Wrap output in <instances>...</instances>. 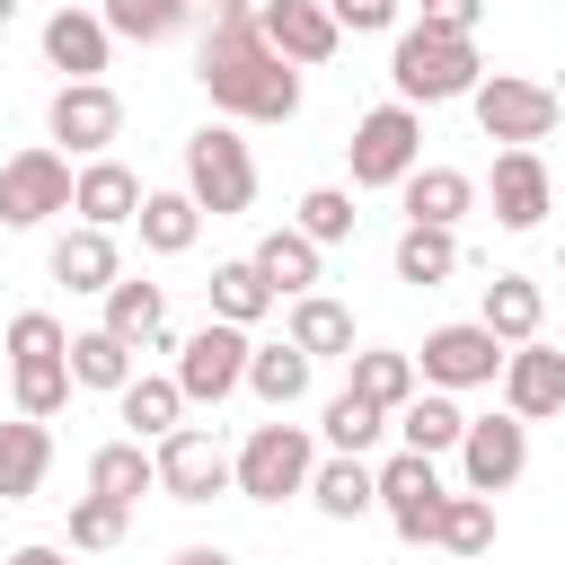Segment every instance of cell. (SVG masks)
I'll return each mask as SVG.
<instances>
[{
    "instance_id": "23",
    "label": "cell",
    "mask_w": 565,
    "mask_h": 565,
    "mask_svg": "<svg viewBox=\"0 0 565 565\" xmlns=\"http://www.w3.org/2000/svg\"><path fill=\"white\" fill-rule=\"evenodd\" d=\"M539 318H547V300H539V282H530V274H494V282H486L477 327H486L494 344H530V335H539Z\"/></svg>"
},
{
    "instance_id": "3",
    "label": "cell",
    "mask_w": 565,
    "mask_h": 565,
    "mask_svg": "<svg viewBox=\"0 0 565 565\" xmlns=\"http://www.w3.org/2000/svg\"><path fill=\"white\" fill-rule=\"evenodd\" d=\"M185 194L212 212V221H238L256 203V150L238 141V124H203L185 141Z\"/></svg>"
},
{
    "instance_id": "25",
    "label": "cell",
    "mask_w": 565,
    "mask_h": 565,
    "mask_svg": "<svg viewBox=\"0 0 565 565\" xmlns=\"http://www.w3.org/2000/svg\"><path fill=\"white\" fill-rule=\"evenodd\" d=\"M44 468H53V433H44L35 415L0 424V503H26V494L44 486Z\"/></svg>"
},
{
    "instance_id": "18",
    "label": "cell",
    "mask_w": 565,
    "mask_h": 565,
    "mask_svg": "<svg viewBox=\"0 0 565 565\" xmlns=\"http://www.w3.org/2000/svg\"><path fill=\"white\" fill-rule=\"evenodd\" d=\"M97 300H106V335H124L132 353H177V344H168V291H159V282L115 274Z\"/></svg>"
},
{
    "instance_id": "46",
    "label": "cell",
    "mask_w": 565,
    "mask_h": 565,
    "mask_svg": "<svg viewBox=\"0 0 565 565\" xmlns=\"http://www.w3.org/2000/svg\"><path fill=\"white\" fill-rule=\"evenodd\" d=\"M168 565H230V547H177Z\"/></svg>"
},
{
    "instance_id": "33",
    "label": "cell",
    "mask_w": 565,
    "mask_h": 565,
    "mask_svg": "<svg viewBox=\"0 0 565 565\" xmlns=\"http://www.w3.org/2000/svg\"><path fill=\"white\" fill-rule=\"evenodd\" d=\"M203 300H212V318H230V327H256L265 309H274V282L238 256V265H212V282H203Z\"/></svg>"
},
{
    "instance_id": "5",
    "label": "cell",
    "mask_w": 565,
    "mask_h": 565,
    "mask_svg": "<svg viewBox=\"0 0 565 565\" xmlns=\"http://www.w3.org/2000/svg\"><path fill=\"white\" fill-rule=\"evenodd\" d=\"M468 106H477V132L486 141H503V150H539L547 132H556V88L547 79H521V71H494V79H477L468 88Z\"/></svg>"
},
{
    "instance_id": "50",
    "label": "cell",
    "mask_w": 565,
    "mask_h": 565,
    "mask_svg": "<svg viewBox=\"0 0 565 565\" xmlns=\"http://www.w3.org/2000/svg\"><path fill=\"white\" fill-rule=\"evenodd\" d=\"M556 265H565V247H556Z\"/></svg>"
},
{
    "instance_id": "9",
    "label": "cell",
    "mask_w": 565,
    "mask_h": 565,
    "mask_svg": "<svg viewBox=\"0 0 565 565\" xmlns=\"http://www.w3.org/2000/svg\"><path fill=\"white\" fill-rule=\"evenodd\" d=\"M521 468H530V424L503 406V415H468V433H459V477H468V494H503V486H521Z\"/></svg>"
},
{
    "instance_id": "48",
    "label": "cell",
    "mask_w": 565,
    "mask_h": 565,
    "mask_svg": "<svg viewBox=\"0 0 565 565\" xmlns=\"http://www.w3.org/2000/svg\"><path fill=\"white\" fill-rule=\"evenodd\" d=\"M9 18H18V0H0V26H9Z\"/></svg>"
},
{
    "instance_id": "42",
    "label": "cell",
    "mask_w": 565,
    "mask_h": 565,
    "mask_svg": "<svg viewBox=\"0 0 565 565\" xmlns=\"http://www.w3.org/2000/svg\"><path fill=\"white\" fill-rule=\"evenodd\" d=\"M53 353H71L62 318H53V309H18V318H9V362H53Z\"/></svg>"
},
{
    "instance_id": "35",
    "label": "cell",
    "mask_w": 565,
    "mask_h": 565,
    "mask_svg": "<svg viewBox=\"0 0 565 565\" xmlns=\"http://www.w3.org/2000/svg\"><path fill=\"white\" fill-rule=\"evenodd\" d=\"M132 380V344L124 335H106V327H88V335H71V388H124Z\"/></svg>"
},
{
    "instance_id": "7",
    "label": "cell",
    "mask_w": 565,
    "mask_h": 565,
    "mask_svg": "<svg viewBox=\"0 0 565 565\" xmlns=\"http://www.w3.org/2000/svg\"><path fill=\"white\" fill-rule=\"evenodd\" d=\"M353 185H397L415 159H424V115L406 106V97H388V106H371L362 124H353Z\"/></svg>"
},
{
    "instance_id": "17",
    "label": "cell",
    "mask_w": 565,
    "mask_h": 565,
    "mask_svg": "<svg viewBox=\"0 0 565 565\" xmlns=\"http://www.w3.org/2000/svg\"><path fill=\"white\" fill-rule=\"evenodd\" d=\"M141 194H150V185H141L124 159H106V150H97V159L71 177V212H79L88 230H124V221L141 212Z\"/></svg>"
},
{
    "instance_id": "20",
    "label": "cell",
    "mask_w": 565,
    "mask_h": 565,
    "mask_svg": "<svg viewBox=\"0 0 565 565\" xmlns=\"http://www.w3.org/2000/svg\"><path fill=\"white\" fill-rule=\"evenodd\" d=\"M397 194H406V221H433V230H459L468 221V203H477V177L468 168H406L397 177Z\"/></svg>"
},
{
    "instance_id": "38",
    "label": "cell",
    "mask_w": 565,
    "mask_h": 565,
    "mask_svg": "<svg viewBox=\"0 0 565 565\" xmlns=\"http://www.w3.org/2000/svg\"><path fill=\"white\" fill-rule=\"evenodd\" d=\"M185 9H194V0H106L97 18H106V35H132V44H168V35L185 26Z\"/></svg>"
},
{
    "instance_id": "6",
    "label": "cell",
    "mask_w": 565,
    "mask_h": 565,
    "mask_svg": "<svg viewBox=\"0 0 565 565\" xmlns=\"http://www.w3.org/2000/svg\"><path fill=\"white\" fill-rule=\"evenodd\" d=\"M168 380L185 388V406H221V397H238V380H247V327L203 318V327L177 344V371H168Z\"/></svg>"
},
{
    "instance_id": "49",
    "label": "cell",
    "mask_w": 565,
    "mask_h": 565,
    "mask_svg": "<svg viewBox=\"0 0 565 565\" xmlns=\"http://www.w3.org/2000/svg\"><path fill=\"white\" fill-rule=\"evenodd\" d=\"M547 88H556V106H565V71H556V79H547Z\"/></svg>"
},
{
    "instance_id": "14",
    "label": "cell",
    "mask_w": 565,
    "mask_h": 565,
    "mask_svg": "<svg viewBox=\"0 0 565 565\" xmlns=\"http://www.w3.org/2000/svg\"><path fill=\"white\" fill-rule=\"evenodd\" d=\"M494 380H503V406H512L521 424L565 415V353H556V344H539V335H530V344H512Z\"/></svg>"
},
{
    "instance_id": "19",
    "label": "cell",
    "mask_w": 565,
    "mask_h": 565,
    "mask_svg": "<svg viewBox=\"0 0 565 565\" xmlns=\"http://www.w3.org/2000/svg\"><path fill=\"white\" fill-rule=\"evenodd\" d=\"M106 44H115V35H106L97 9H53V18H44V62H53L62 79H97V71H106Z\"/></svg>"
},
{
    "instance_id": "13",
    "label": "cell",
    "mask_w": 565,
    "mask_h": 565,
    "mask_svg": "<svg viewBox=\"0 0 565 565\" xmlns=\"http://www.w3.org/2000/svg\"><path fill=\"white\" fill-rule=\"evenodd\" d=\"M44 124H53V141H71V150L97 159V150L124 132V97H115L106 79H62L53 106H44Z\"/></svg>"
},
{
    "instance_id": "16",
    "label": "cell",
    "mask_w": 565,
    "mask_h": 565,
    "mask_svg": "<svg viewBox=\"0 0 565 565\" xmlns=\"http://www.w3.org/2000/svg\"><path fill=\"white\" fill-rule=\"evenodd\" d=\"M256 35H265L291 71H309V62H327V53L344 44V26H335V9H327V0H274V9L256 18Z\"/></svg>"
},
{
    "instance_id": "34",
    "label": "cell",
    "mask_w": 565,
    "mask_h": 565,
    "mask_svg": "<svg viewBox=\"0 0 565 565\" xmlns=\"http://www.w3.org/2000/svg\"><path fill=\"white\" fill-rule=\"evenodd\" d=\"M159 486V459L141 450V441H106L97 459H88V494H115V503H141Z\"/></svg>"
},
{
    "instance_id": "8",
    "label": "cell",
    "mask_w": 565,
    "mask_h": 565,
    "mask_svg": "<svg viewBox=\"0 0 565 565\" xmlns=\"http://www.w3.org/2000/svg\"><path fill=\"white\" fill-rule=\"evenodd\" d=\"M371 486H380V512H388V530H397L406 547H424V539H433V521H441V503H450L441 468H433L424 450H397L388 468H371Z\"/></svg>"
},
{
    "instance_id": "47",
    "label": "cell",
    "mask_w": 565,
    "mask_h": 565,
    "mask_svg": "<svg viewBox=\"0 0 565 565\" xmlns=\"http://www.w3.org/2000/svg\"><path fill=\"white\" fill-rule=\"evenodd\" d=\"M9 565H71V556H62V547H18Z\"/></svg>"
},
{
    "instance_id": "29",
    "label": "cell",
    "mask_w": 565,
    "mask_h": 565,
    "mask_svg": "<svg viewBox=\"0 0 565 565\" xmlns=\"http://www.w3.org/2000/svg\"><path fill=\"white\" fill-rule=\"evenodd\" d=\"M397 433H406V450H424V459H441V450H459V433H468V415H459V397H450V388H415V397L397 406Z\"/></svg>"
},
{
    "instance_id": "21",
    "label": "cell",
    "mask_w": 565,
    "mask_h": 565,
    "mask_svg": "<svg viewBox=\"0 0 565 565\" xmlns=\"http://www.w3.org/2000/svg\"><path fill=\"white\" fill-rule=\"evenodd\" d=\"M309 371H318V362L282 335V344H247V380H238V388H256L274 415H291V406L309 397Z\"/></svg>"
},
{
    "instance_id": "26",
    "label": "cell",
    "mask_w": 565,
    "mask_h": 565,
    "mask_svg": "<svg viewBox=\"0 0 565 565\" xmlns=\"http://www.w3.org/2000/svg\"><path fill=\"white\" fill-rule=\"evenodd\" d=\"M132 230H141V247H150V256H185V247L203 238V203H194L185 185H177V194H141Z\"/></svg>"
},
{
    "instance_id": "2",
    "label": "cell",
    "mask_w": 565,
    "mask_h": 565,
    "mask_svg": "<svg viewBox=\"0 0 565 565\" xmlns=\"http://www.w3.org/2000/svg\"><path fill=\"white\" fill-rule=\"evenodd\" d=\"M388 79H397L406 106H450V97H468V88L486 79V62H477V35H450V26H397V44H388Z\"/></svg>"
},
{
    "instance_id": "41",
    "label": "cell",
    "mask_w": 565,
    "mask_h": 565,
    "mask_svg": "<svg viewBox=\"0 0 565 565\" xmlns=\"http://www.w3.org/2000/svg\"><path fill=\"white\" fill-rule=\"evenodd\" d=\"M124 521H132V503H115V494H79L71 503V547H124Z\"/></svg>"
},
{
    "instance_id": "12",
    "label": "cell",
    "mask_w": 565,
    "mask_h": 565,
    "mask_svg": "<svg viewBox=\"0 0 565 565\" xmlns=\"http://www.w3.org/2000/svg\"><path fill=\"white\" fill-rule=\"evenodd\" d=\"M415 371H424V388H494V371H503V344L477 327V318H459V327H433L424 335V353H415Z\"/></svg>"
},
{
    "instance_id": "15",
    "label": "cell",
    "mask_w": 565,
    "mask_h": 565,
    "mask_svg": "<svg viewBox=\"0 0 565 565\" xmlns=\"http://www.w3.org/2000/svg\"><path fill=\"white\" fill-rule=\"evenodd\" d=\"M486 194H494V221H503V230H539V221L556 212V185H547V159H539V150H494Z\"/></svg>"
},
{
    "instance_id": "22",
    "label": "cell",
    "mask_w": 565,
    "mask_h": 565,
    "mask_svg": "<svg viewBox=\"0 0 565 565\" xmlns=\"http://www.w3.org/2000/svg\"><path fill=\"white\" fill-rule=\"evenodd\" d=\"M124 274V256H115V230H62L53 238V282H71V291H106Z\"/></svg>"
},
{
    "instance_id": "10",
    "label": "cell",
    "mask_w": 565,
    "mask_h": 565,
    "mask_svg": "<svg viewBox=\"0 0 565 565\" xmlns=\"http://www.w3.org/2000/svg\"><path fill=\"white\" fill-rule=\"evenodd\" d=\"M159 494L168 503H212V494H230V450H221V433H203V424H177V433H159Z\"/></svg>"
},
{
    "instance_id": "36",
    "label": "cell",
    "mask_w": 565,
    "mask_h": 565,
    "mask_svg": "<svg viewBox=\"0 0 565 565\" xmlns=\"http://www.w3.org/2000/svg\"><path fill=\"white\" fill-rule=\"evenodd\" d=\"M9 388H18V415L53 424V415L71 406V353H53V362H9Z\"/></svg>"
},
{
    "instance_id": "44",
    "label": "cell",
    "mask_w": 565,
    "mask_h": 565,
    "mask_svg": "<svg viewBox=\"0 0 565 565\" xmlns=\"http://www.w3.org/2000/svg\"><path fill=\"white\" fill-rule=\"evenodd\" d=\"M486 0H424V26H450V35H477Z\"/></svg>"
},
{
    "instance_id": "40",
    "label": "cell",
    "mask_w": 565,
    "mask_h": 565,
    "mask_svg": "<svg viewBox=\"0 0 565 565\" xmlns=\"http://www.w3.org/2000/svg\"><path fill=\"white\" fill-rule=\"evenodd\" d=\"M300 238H318V247H335V238H353V194L344 185H309L300 194V221H291Z\"/></svg>"
},
{
    "instance_id": "28",
    "label": "cell",
    "mask_w": 565,
    "mask_h": 565,
    "mask_svg": "<svg viewBox=\"0 0 565 565\" xmlns=\"http://www.w3.org/2000/svg\"><path fill=\"white\" fill-rule=\"evenodd\" d=\"M282 335H291L309 362H335V353H353V309H344V300H327V291H300Z\"/></svg>"
},
{
    "instance_id": "43",
    "label": "cell",
    "mask_w": 565,
    "mask_h": 565,
    "mask_svg": "<svg viewBox=\"0 0 565 565\" xmlns=\"http://www.w3.org/2000/svg\"><path fill=\"white\" fill-rule=\"evenodd\" d=\"M335 9V26H353V35H397V0H327Z\"/></svg>"
},
{
    "instance_id": "27",
    "label": "cell",
    "mask_w": 565,
    "mask_h": 565,
    "mask_svg": "<svg viewBox=\"0 0 565 565\" xmlns=\"http://www.w3.org/2000/svg\"><path fill=\"white\" fill-rule=\"evenodd\" d=\"M247 265L274 282V300H300V291H318V238H300V230H265Z\"/></svg>"
},
{
    "instance_id": "39",
    "label": "cell",
    "mask_w": 565,
    "mask_h": 565,
    "mask_svg": "<svg viewBox=\"0 0 565 565\" xmlns=\"http://www.w3.org/2000/svg\"><path fill=\"white\" fill-rule=\"evenodd\" d=\"M318 433H327V450H353V459H362V450H371V441L388 433V415H380L371 397L335 388V397H327V424H318Z\"/></svg>"
},
{
    "instance_id": "31",
    "label": "cell",
    "mask_w": 565,
    "mask_h": 565,
    "mask_svg": "<svg viewBox=\"0 0 565 565\" xmlns=\"http://www.w3.org/2000/svg\"><path fill=\"white\" fill-rule=\"evenodd\" d=\"M344 362H353V397H371L380 415H397V406L424 388L415 353H388V344H371V353H344Z\"/></svg>"
},
{
    "instance_id": "4",
    "label": "cell",
    "mask_w": 565,
    "mask_h": 565,
    "mask_svg": "<svg viewBox=\"0 0 565 565\" xmlns=\"http://www.w3.org/2000/svg\"><path fill=\"white\" fill-rule=\"evenodd\" d=\"M309 468H318V441L300 433V424H256L247 441H238V459H230V486L247 494V503H282V494H309Z\"/></svg>"
},
{
    "instance_id": "32",
    "label": "cell",
    "mask_w": 565,
    "mask_h": 565,
    "mask_svg": "<svg viewBox=\"0 0 565 565\" xmlns=\"http://www.w3.org/2000/svg\"><path fill=\"white\" fill-rule=\"evenodd\" d=\"M115 406H124L132 441H159V433H177V415H185V388H177V380H150V371H132V380L115 388Z\"/></svg>"
},
{
    "instance_id": "45",
    "label": "cell",
    "mask_w": 565,
    "mask_h": 565,
    "mask_svg": "<svg viewBox=\"0 0 565 565\" xmlns=\"http://www.w3.org/2000/svg\"><path fill=\"white\" fill-rule=\"evenodd\" d=\"M212 9H221V18H230V26H256V18H265V9H274V0H212Z\"/></svg>"
},
{
    "instance_id": "1",
    "label": "cell",
    "mask_w": 565,
    "mask_h": 565,
    "mask_svg": "<svg viewBox=\"0 0 565 565\" xmlns=\"http://www.w3.org/2000/svg\"><path fill=\"white\" fill-rule=\"evenodd\" d=\"M194 79H203V97L230 115V124H291L300 115V71L256 35V26H212L203 35V53H194Z\"/></svg>"
},
{
    "instance_id": "30",
    "label": "cell",
    "mask_w": 565,
    "mask_h": 565,
    "mask_svg": "<svg viewBox=\"0 0 565 565\" xmlns=\"http://www.w3.org/2000/svg\"><path fill=\"white\" fill-rule=\"evenodd\" d=\"M459 274V230H433V221H406L397 230V282H415V291H433V282H450Z\"/></svg>"
},
{
    "instance_id": "11",
    "label": "cell",
    "mask_w": 565,
    "mask_h": 565,
    "mask_svg": "<svg viewBox=\"0 0 565 565\" xmlns=\"http://www.w3.org/2000/svg\"><path fill=\"white\" fill-rule=\"evenodd\" d=\"M53 212H71V159L62 150H18V159H0V221L9 230H35V221H53Z\"/></svg>"
},
{
    "instance_id": "37",
    "label": "cell",
    "mask_w": 565,
    "mask_h": 565,
    "mask_svg": "<svg viewBox=\"0 0 565 565\" xmlns=\"http://www.w3.org/2000/svg\"><path fill=\"white\" fill-rule=\"evenodd\" d=\"M433 547H450V556H486V547H494V494H450L441 521H433Z\"/></svg>"
},
{
    "instance_id": "24",
    "label": "cell",
    "mask_w": 565,
    "mask_h": 565,
    "mask_svg": "<svg viewBox=\"0 0 565 565\" xmlns=\"http://www.w3.org/2000/svg\"><path fill=\"white\" fill-rule=\"evenodd\" d=\"M309 503H318L327 521H362V512H380V486H371V468H362L353 450H335V459L309 468Z\"/></svg>"
}]
</instances>
